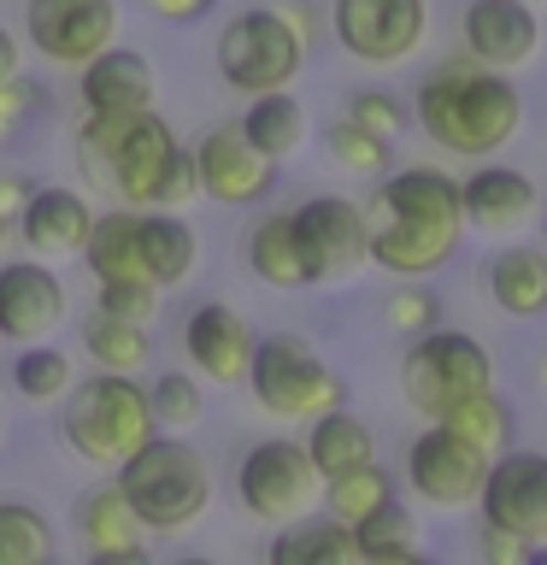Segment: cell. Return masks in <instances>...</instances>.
<instances>
[{
  "label": "cell",
  "instance_id": "6da1fadb",
  "mask_svg": "<svg viewBox=\"0 0 547 565\" xmlns=\"http://www.w3.org/2000/svg\"><path fill=\"white\" fill-rule=\"evenodd\" d=\"M77 166L95 189L118 194L124 206H176L194 201V159L183 136L153 106L141 113H83Z\"/></svg>",
  "mask_w": 547,
  "mask_h": 565
},
{
  "label": "cell",
  "instance_id": "7a4b0ae2",
  "mask_svg": "<svg viewBox=\"0 0 547 565\" xmlns=\"http://www.w3.org/2000/svg\"><path fill=\"white\" fill-rule=\"evenodd\" d=\"M412 118L441 153L494 159L524 130V95L512 83V71H489L471 53H459V60H441L423 71L412 95Z\"/></svg>",
  "mask_w": 547,
  "mask_h": 565
},
{
  "label": "cell",
  "instance_id": "3957f363",
  "mask_svg": "<svg viewBox=\"0 0 547 565\" xmlns=\"http://www.w3.org/2000/svg\"><path fill=\"white\" fill-rule=\"evenodd\" d=\"M112 483L148 536H183L212 507L206 454L183 430H153L124 466H112Z\"/></svg>",
  "mask_w": 547,
  "mask_h": 565
},
{
  "label": "cell",
  "instance_id": "277c9868",
  "mask_svg": "<svg viewBox=\"0 0 547 565\" xmlns=\"http://www.w3.org/2000/svg\"><path fill=\"white\" fill-rule=\"evenodd\" d=\"M60 401H65L60 441L95 471L124 466V459L159 430L153 406H148V383L124 377V371H100L95 365V377H71V388Z\"/></svg>",
  "mask_w": 547,
  "mask_h": 565
},
{
  "label": "cell",
  "instance_id": "5b68a950",
  "mask_svg": "<svg viewBox=\"0 0 547 565\" xmlns=\"http://www.w3.org/2000/svg\"><path fill=\"white\" fill-rule=\"evenodd\" d=\"M247 383H254V401L265 406L271 418H289V424H307L330 406H342V377L324 365L307 335H259L254 342V365H247Z\"/></svg>",
  "mask_w": 547,
  "mask_h": 565
},
{
  "label": "cell",
  "instance_id": "8992f818",
  "mask_svg": "<svg viewBox=\"0 0 547 565\" xmlns=\"http://www.w3.org/2000/svg\"><path fill=\"white\" fill-rule=\"evenodd\" d=\"M400 388L412 401L418 418H441L453 401L476 395V388H494V353L465 330H418L412 348L400 360Z\"/></svg>",
  "mask_w": 547,
  "mask_h": 565
},
{
  "label": "cell",
  "instance_id": "52a82bcc",
  "mask_svg": "<svg viewBox=\"0 0 547 565\" xmlns=\"http://www.w3.org/2000/svg\"><path fill=\"white\" fill-rule=\"evenodd\" d=\"M212 60H218V77L236 88V95H271V88H289L300 77V65H307L312 53L289 35L277 7H247L218 30Z\"/></svg>",
  "mask_w": 547,
  "mask_h": 565
},
{
  "label": "cell",
  "instance_id": "ba28073f",
  "mask_svg": "<svg viewBox=\"0 0 547 565\" xmlns=\"http://www.w3.org/2000/svg\"><path fill=\"white\" fill-rule=\"evenodd\" d=\"M318 494H324V477L307 459L294 436H271V441H254L242 459H236V501L247 519L259 524H294L318 512Z\"/></svg>",
  "mask_w": 547,
  "mask_h": 565
},
{
  "label": "cell",
  "instance_id": "9c48e42d",
  "mask_svg": "<svg viewBox=\"0 0 547 565\" xmlns=\"http://www.w3.org/2000/svg\"><path fill=\"white\" fill-rule=\"evenodd\" d=\"M294 247H300V271H307V289H324V282H353L371 265V218L360 201H342V194H318V201H300L289 212Z\"/></svg>",
  "mask_w": 547,
  "mask_h": 565
},
{
  "label": "cell",
  "instance_id": "30bf717a",
  "mask_svg": "<svg viewBox=\"0 0 547 565\" xmlns=\"http://www.w3.org/2000/svg\"><path fill=\"white\" fill-rule=\"evenodd\" d=\"M330 35L360 65H406L430 35L423 0H330Z\"/></svg>",
  "mask_w": 547,
  "mask_h": 565
},
{
  "label": "cell",
  "instance_id": "8fae6325",
  "mask_svg": "<svg viewBox=\"0 0 547 565\" xmlns=\"http://www.w3.org/2000/svg\"><path fill=\"white\" fill-rule=\"evenodd\" d=\"M476 507H483L489 530H506V536H518L524 547L547 542V454L501 448L483 471Z\"/></svg>",
  "mask_w": 547,
  "mask_h": 565
},
{
  "label": "cell",
  "instance_id": "7c38bea8",
  "mask_svg": "<svg viewBox=\"0 0 547 565\" xmlns=\"http://www.w3.org/2000/svg\"><path fill=\"white\" fill-rule=\"evenodd\" d=\"M118 24H124L118 0H30L24 7V42L47 65H65V71H77L100 47H112Z\"/></svg>",
  "mask_w": 547,
  "mask_h": 565
},
{
  "label": "cell",
  "instance_id": "4fadbf2b",
  "mask_svg": "<svg viewBox=\"0 0 547 565\" xmlns=\"http://www.w3.org/2000/svg\"><path fill=\"white\" fill-rule=\"evenodd\" d=\"M371 224H400V230H430V236L465 242V212H459V177L436 166H400L383 177L365 206Z\"/></svg>",
  "mask_w": 547,
  "mask_h": 565
},
{
  "label": "cell",
  "instance_id": "5bb4252c",
  "mask_svg": "<svg viewBox=\"0 0 547 565\" xmlns=\"http://www.w3.org/2000/svg\"><path fill=\"white\" fill-rule=\"evenodd\" d=\"M194 159V194L218 206H254L277 189V159H265L236 124H212V130L189 148Z\"/></svg>",
  "mask_w": 547,
  "mask_h": 565
},
{
  "label": "cell",
  "instance_id": "9a60e30c",
  "mask_svg": "<svg viewBox=\"0 0 547 565\" xmlns=\"http://www.w3.org/2000/svg\"><path fill=\"white\" fill-rule=\"evenodd\" d=\"M489 454H476L465 436H453L448 424H430V430L412 436L406 448V489L418 494L423 507H476V489H483Z\"/></svg>",
  "mask_w": 547,
  "mask_h": 565
},
{
  "label": "cell",
  "instance_id": "2e32d148",
  "mask_svg": "<svg viewBox=\"0 0 547 565\" xmlns=\"http://www.w3.org/2000/svg\"><path fill=\"white\" fill-rule=\"evenodd\" d=\"M459 42L489 71H524L541 53V24L529 0H465L459 12Z\"/></svg>",
  "mask_w": 547,
  "mask_h": 565
},
{
  "label": "cell",
  "instance_id": "e0dca14e",
  "mask_svg": "<svg viewBox=\"0 0 547 565\" xmlns=\"http://www.w3.org/2000/svg\"><path fill=\"white\" fill-rule=\"evenodd\" d=\"M65 324V282L53 277L47 259H12L0 265V342L24 348L47 342Z\"/></svg>",
  "mask_w": 547,
  "mask_h": 565
},
{
  "label": "cell",
  "instance_id": "ac0fdd59",
  "mask_svg": "<svg viewBox=\"0 0 547 565\" xmlns=\"http://www.w3.org/2000/svg\"><path fill=\"white\" fill-rule=\"evenodd\" d=\"M254 342H259L254 324H247L236 307H224V300H201V307H189V318H183V353H189V365L201 371L206 383H218V388L247 383Z\"/></svg>",
  "mask_w": 547,
  "mask_h": 565
},
{
  "label": "cell",
  "instance_id": "d6986e66",
  "mask_svg": "<svg viewBox=\"0 0 547 565\" xmlns=\"http://www.w3.org/2000/svg\"><path fill=\"white\" fill-rule=\"evenodd\" d=\"M459 212H465V230H476V236H518L536 218V177L518 166L476 159V171L459 177Z\"/></svg>",
  "mask_w": 547,
  "mask_h": 565
},
{
  "label": "cell",
  "instance_id": "ffe728a7",
  "mask_svg": "<svg viewBox=\"0 0 547 565\" xmlns=\"http://www.w3.org/2000/svg\"><path fill=\"white\" fill-rule=\"evenodd\" d=\"M88 224H95V206H88L77 189H42V183L30 189V201L18 206V218H12L18 242H24L35 259H71V254H83Z\"/></svg>",
  "mask_w": 547,
  "mask_h": 565
},
{
  "label": "cell",
  "instance_id": "44dd1931",
  "mask_svg": "<svg viewBox=\"0 0 547 565\" xmlns=\"http://www.w3.org/2000/svg\"><path fill=\"white\" fill-rule=\"evenodd\" d=\"M77 95H83V113H141V106H153L159 77L136 47L112 42L77 65Z\"/></svg>",
  "mask_w": 547,
  "mask_h": 565
},
{
  "label": "cell",
  "instance_id": "7402d4cb",
  "mask_svg": "<svg viewBox=\"0 0 547 565\" xmlns=\"http://www.w3.org/2000/svg\"><path fill=\"white\" fill-rule=\"evenodd\" d=\"M77 536H83V554L95 565L148 559V530H141L130 501L118 494V483H95L77 501Z\"/></svg>",
  "mask_w": 547,
  "mask_h": 565
},
{
  "label": "cell",
  "instance_id": "603a6c76",
  "mask_svg": "<svg viewBox=\"0 0 547 565\" xmlns=\"http://www.w3.org/2000/svg\"><path fill=\"white\" fill-rule=\"evenodd\" d=\"M136 242H141V277L153 282L159 295H171L176 282H189L194 271V254H201V242H194L189 218L176 206H136Z\"/></svg>",
  "mask_w": 547,
  "mask_h": 565
},
{
  "label": "cell",
  "instance_id": "cb8c5ba5",
  "mask_svg": "<svg viewBox=\"0 0 547 565\" xmlns=\"http://www.w3.org/2000/svg\"><path fill=\"white\" fill-rule=\"evenodd\" d=\"M483 295L506 318H547V247L512 242L483 265Z\"/></svg>",
  "mask_w": 547,
  "mask_h": 565
},
{
  "label": "cell",
  "instance_id": "d4e9b609",
  "mask_svg": "<svg viewBox=\"0 0 547 565\" xmlns=\"http://www.w3.org/2000/svg\"><path fill=\"white\" fill-rule=\"evenodd\" d=\"M312 430H307V459L318 466V477H342L353 466H365V459H377V436H371V424L365 418H353L347 406H330V413H318L307 418Z\"/></svg>",
  "mask_w": 547,
  "mask_h": 565
},
{
  "label": "cell",
  "instance_id": "484cf974",
  "mask_svg": "<svg viewBox=\"0 0 547 565\" xmlns=\"http://www.w3.org/2000/svg\"><path fill=\"white\" fill-rule=\"evenodd\" d=\"M236 130L254 141V148L265 159H289L307 148V136H312V118H307V106H300L294 95H282V88H271V95H254V106L236 118Z\"/></svg>",
  "mask_w": 547,
  "mask_h": 565
},
{
  "label": "cell",
  "instance_id": "4316f807",
  "mask_svg": "<svg viewBox=\"0 0 547 565\" xmlns=\"http://www.w3.org/2000/svg\"><path fill=\"white\" fill-rule=\"evenodd\" d=\"M83 353L100 371H124V377H141L153 365V335L136 318H112V312H88L83 318Z\"/></svg>",
  "mask_w": 547,
  "mask_h": 565
},
{
  "label": "cell",
  "instance_id": "83f0119b",
  "mask_svg": "<svg viewBox=\"0 0 547 565\" xmlns=\"http://www.w3.org/2000/svg\"><path fill=\"white\" fill-rule=\"evenodd\" d=\"M353 530V559L360 565H418L423 547H418V519L406 512L400 501H383L377 512H365Z\"/></svg>",
  "mask_w": 547,
  "mask_h": 565
},
{
  "label": "cell",
  "instance_id": "f1b7e54d",
  "mask_svg": "<svg viewBox=\"0 0 547 565\" xmlns=\"http://www.w3.org/2000/svg\"><path fill=\"white\" fill-rule=\"evenodd\" d=\"M242 259L265 289H307V271H300V247H294V230H289V212H271L247 230L242 242Z\"/></svg>",
  "mask_w": 547,
  "mask_h": 565
},
{
  "label": "cell",
  "instance_id": "f546056e",
  "mask_svg": "<svg viewBox=\"0 0 547 565\" xmlns=\"http://www.w3.org/2000/svg\"><path fill=\"white\" fill-rule=\"evenodd\" d=\"M136 206H118V212H95V224H88V242H83V265L100 277H141V242H136ZM148 282V277H141Z\"/></svg>",
  "mask_w": 547,
  "mask_h": 565
},
{
  "label": "cell",
  "instance_id": "4dcf8cb0",
  "mask_svg": "<svg viewBox=\"0 0 547 565\" xmlns=\"http://www.w3.org/2000/svg\"><path fill=\"white\" fill-rule=\"evenodd\" d=\"M271 565H353V530L335 519H294L277 530Z\"/></svg>",
  "mask_w": 547,
  "mask_h": 565
},
{
  "label": "cell",
  "instance_id": "1f68e13d",
  "mask_svg": "<svg viewBox=\"0 0 547 565\" xmlns=\"http://www.w3.org/2000/svg\"><path fill=\"white\" fill-rule=\"evenodd\" d=\"M383 501H395V477H388L377 459H365V466H353L342 477H324V494H318L324 519H335V524H360L365 512H377Z\"/></svg>",
  "mask_w": 547,
  "mask_h": 565
},
{
  "label": "cell",
  "instance_id": "d6a6232c",
  "mask_svg": "<svg viewBox=\"0 0 547 565\" xmlns=\"http://www.w3.org/2000/svg\"><path fill=\"white\" fill-rule=\"evenodd\" d=\"M430 424H448L453 436H465L476 454H501V448H512V406L494 395V388H476V395H465V401H453L441 418H430Z\"/></svg>",
  "mask_w": 547,
  "mask_h": 565
},
{
  "label": "cell",
  "instance_id": "836d02e7",
  "mask_svg": "<svg viewBox=\"0 0 547 565\" xmlns=\"http://www.w3.org/2000/svg\"><path fill=\"white\" fill-rule=\"evenodd\" d=\"M53 559V524L30 501H0V565H47Z\"/></svg>",
  "mask_w": 547,
  "mask_h": 565
},
{
  "label": "cell",
  "instance_id": "e575fe53",
  "mask_svg": "<svg viewBox=\"0 0 547 565\" xmlns=\"http://www.w3.org/2000/svg\"><path fill=\"white\" fill-rule=\"evenodd\" d=\"M71 360H65V348H53V342H24L18 348V360H12V388L24 401L35 406H47V401H60L65 388H71Z\"/></svg>",
  "mask_w": 547,
  "mask_h": 565
},
{
  "label": "cell",
  "instance_id": "d590c367",
  "mask_svg": "<svg viewBox=\"0 0 547 565\" xmlns=\"http://www.w3.org/2000/svg\"><path fill=\"white\" fill-rule=\"evenodd\" d=\"M148 406H153V424L159 430H189V424H201V383L189 377V371H159L148 383Z\"/></svg>",
  "mask_w": 547,
  "mask_h": 565
},
{
  "label": "cell",
  "instance_id": "8d00e7d4",
  "mask_svg": "<svg viewBox=\"0 0 547 565\" xmlns=\"http://www.w3.org/2000/svg\"><path fill=\"white\" fill-rule=\"evenodd\" d=\"M324 141H330V159H335V166H342L347 177H383V171H388V141L371 136L365 124L335 118Z\"/></svg>",
  "mask_w": 547,
  "mask_h": 565
},
{
  "label": "cell",
  "instance_id": "74e56055",
  "mask_svg": "<svg viewBox=\"0 0 547 565\" xmlns=\"http://www.w3.org/2000/svg\"><path fill=\"white\" fill-rule=\"evenodd\" d=\"M159 300L165 295H159L153 282H141V277H100L95 282V307L112 312V318H136V324H153Z\"/></svg>",
  "mask_w": 547,
  "mask_h": 565
},
{
  "label": "cell",
  "instance_id": "f35d334b",
  "mask_svg": "<svg viewBox=\"0 0 547 565\" xmlns=\"http://www.w3.org/2000/svg\"><path fill=\"white\" fill-rule=\"evenodd\" d=\"M342 118H353V124H365L371 136H383V141H400V130L412 124V113L388 95V88H353V100H347V113Z\"/></svg>",
  "mask_w": 547,
  "mask_h": 565
},
{
  "label": "cell",
  "instance_id": "ab89813d",
  "mask_svg": "<svg viewBox=\"0 0 547 565\" xmlns=\"http://www.w3.org/2000/svg\"><path fill=\"white\" fill-rule=\"evenodd\" d=\"M383 318L395 330H406V335H418V330H430V324H441V300L423 289V282H412V289H395L388 295V307H383Z\"/></svg>",
  "mask_w": 547,
  "mask_h": 565
},
{
  "label": "cell",
  "instance_id": "60d3db41",
  "mask_svg": "<svg viewBox=\"0 0 547 565\" xmlns=\"http://www.w3.org/2000/svg\"><path fill=\"white\" fill-rule=\"evenodd\" d=\"M35 106H42V88H35L24 71H12V77H0V141H7L18 124H24Z\"/></svg>",
  "mask_w": 547,
  "mask_h": 565
},
{
  "label": "cell",
  "instance_id": "b9f144b4",
  "mask_svg": "<svg viewBox=\"0 0 547 565\" xmlns=\"http://www.w3.org/2000/svg\"><path fill=\"white\" fill-rule=\"evenodd\" d=\"M277 18L289 24V35H294V42L307 47V53L318 47V35H324V18H318L312 0H277Z\"/></svg>",
  "mask_w": 547,
  "mask_h": 565
},
{
  "label": "cell",
  "instance_id": "7bdbcfd3",
  "mask_svg": "<svg viewBox=\"0 0 547 565\" xmlns=\"http://www.w3.org/2000/svg\"><path fill=\"white\" fill-rule=\"evenodd\" d=\"M153 18H165V24H194V18H206L218 0H141Z\"/></svg>",
  "mask_w": 547,
  "mask_h": 565
},
{
  "label": "cell",
  "instance_id": "ee69618b",
  "mask_svg": "<svg viewBox=\"0 0 547 565\" xmlns=\"http://www.w3.org/2000/svg\"><path fill=\"white\" fill-rule=\"evenodd\" d=\"M483 554L501 559V565H518V559H529V547H524L518 536H506V530H489V524H483Z\"/></svg>",
  "mask_w": 547,
  "mask_h": 565
},
{
  "label": "cell",
  "instance_id": "f6af8a7d",
  "mask_svg": "<svg viewBox=\"0 0 547 565\" xmlns=\"http://www.w3.org/2000/svg\"><path fill=\"white\" fill-rule=\"evenodd\" d=\"M30 177L24 171H0V212H7V218H18V206H24L30 201Z\"/></svg>",
  "mask_w": 547,
  "mask_h": 565
},
{
  "label": "cell",
  "instance_id": "bcb514c9",
  "mask_svg": "<svg viewBox=\"0 0 547 565\" xmlns=\"http://www.w3.org/2000/svg\"><path fill=\"white\" fill-rule=\"evenodd\" d=\"M18 65H24V47H18V35L0 24V77H12Z\"/></svg>",
  "mask_w": 547,
  "mask_h": 565
},
{
  "label": "cell",
  "instance_id": "7dc6e473",
  "mask_svg": "<svg viewBox=\"0 0 547 565\" xmlns=\"http://www.w3.org/2000/svg\"><path fill=\"white\" fill-rule=\"evenodd\" d=\"M7 242H12V218L0 212V254H7Z\"/></svg>",
  "mask_w": 547,
  "mask_h": 565
},
{
  "label": "cell",
  "instance_id": "c3c4849f",
  "mask_svg": "<svg viewBox=\"0 0 547 565\" xmlns=\"http://www.w3.org/2000/svg\"><path fill=\"white\" fill-rule=\"evenodd\" d=\"M536 383H541V395H547V353H541V365H536Z\"/></svg>",
  "mask_w": 547,
  "mask_h": 565
},
{
  "label": "cell",
  "instance_id": "681fc988",
  "mask_svg": "<svg viewBox=\"0 0 547 565\" xmlns=\"http://www.w3.org/2000/svg\"><path fill=\"white\" fill-rule=\"evenodd\" d=\"M0 436H7V406H0Z\"/></svg>",
  "mask_w": 547,
  "mask_h": 565
},
{
  "label": "cell",
  "instance_id": "f907efd6",
  "mask_svg": "<svg viewBox=\"0 0 547 565\" xmlns=\"http://www.w3.org/2000/svg\"><path fill=\"white\" fill-rule=\"evenodd\" d=\"M541 247H547V212H541Z\"/></svg>",
  "mask_w": 547,
  "mask_h": 565
}]
</instances>
